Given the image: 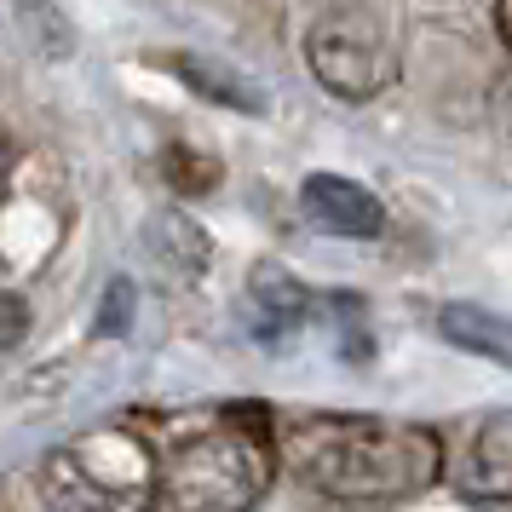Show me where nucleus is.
<instances>
[{
  "instance_id": "1",
  "label": "nucleus",
  "mask_w": 512,
  "mask_h": 512,
  "mask_svg": "<svg viewBox=\"0 0 512 512\" xmlns=\"http://www.w3.org/2000/svg\"><path fill=\"white\" fill-rule=\"evenodd\" d=\"M288 461L334 501H403L438 478L443 449L426 426L403 420H305L288 432Z\"/></svg>"
},
{
  "instance_id": "2",
  "label": "nucleus",
  "mask_w": 512,
  "mask_h": 512,
  "mask_svg": "<svg viewBox=\"0 0 512 512\" xmlns=\"http://www.w3.org/2000/svg\"><path fill=\"white\" fill-rule=\"evenodd\" d=\"M271 484V443L254 426H208L185 438L162 466V484L150 489L156 507H248Z\"/></svg>"
},
{
  "instance_id": "3",
  "label": "nucleus",
  "mask_w": 512,
  "mask_h": 512,
  "mask_svg": "<svg viewBox=\"0 0 512 512\" xmlns=\"http://www.w3.org/2000/svg\"><path fill=\"white\" fill-rule=\"evenodd\" d=\"M305 58L334 98H374L392 81V47L380 41L369 18H346V12L323 18L305 41Z\"/></svg>"
},
{
  "instance_id": "4",
  "label": "nucleus",
  "mask_w": 512,
  "mask_h": 512,
  "mask_svg": "<svg viewBox=\"0 0 512 512\" xmlns=\"http://www.w3.org/2000/svg\"><path fill=\"white\" fill-rule=\"evenodd\" d=\"M64 466H70L81 484H93V501H133V495H150V449H144L133 432L121 426H104L93 438H81L64 449Z\"/></svg>"
},
{
  "instance_id": "5",
  "label": "nucleus",
  "mask_w": 512,
  "mask_h": 512,
  "mask_svg": "<svg viewBox=\"0 0 512 512\" xmlns=\"http://www.w3.org/2000/svg\"><path fill=\"white\" fill-rule=\"evenodd\" d=\"M305 213L334 236H380L386 231V213H380V196L357 185V179H340V173H311L300 185Z\"/></svg>"
},
{
  "instance_id": "6",
  "label": "nucleus",
  "mask_w": 512,
  "mask_h": 512,
  "mask_svg": "<svg viewBox=\"0 0 512 512\" xmlns=\"http://www.w3.org/2000/svg\"><path fill=\"white\" fill-rule=\"evenodd\" d=\"M443 340L461 351H478V357H489V363H507V323L495 317V311H484V305H443Z\"/></svg>"
},
{
  "instance_id": "7",
  "label": "nucleus",
  "mask_w": 512,
  "mask_h": 512,
  "mask_svg": "<svg viewBox=\"0 0 512 512\" xmlns=\"http://www.w3.org/2000/svg\"><path fill=\"white\" fill-rule=\"evenodd\" d=\"M179 81H190L202 98L225 104V110H248V116H259V110H265V93H259L254 81H242L236 70L213 64V58H179Z\"/></svg>"
},
{
  "instance_id": "8",
  "label": "nucleus",
  "mask_w": 512,
  "mask_h": 512,
  "mask_svg": "<svg viewBox=\"0 0 512 512\" xmlns=\"http://www.w3.org/2000/svg\"><path fill=\"white\" fill-rule=\"evenodd\" d=\"M150 242H156V254L179 271V277H196L202 265H208V231L185 219V213H156L150 219Z\"/></svg>"
},
{
  "instance_id": "9",
  "label": "nucleus",
  "mask_w": 512,
  "mask_h": 512,
  "mask_svg": "<svg viewBox=\"0 0 512 512\" xmlns=\"http://www.w3.org/2000/svg\"><path fill=\"white\" fill-rule=\"evenodd\" d=\"M472 461L489 478V501L507 507V489H512V420L507 415H489V426L472 443Z\"/></svg>"
},
{
  "instance_id": "10",
  "label": "nucleus",
  "mask_w": 512,
  "mask_h": 512,
  "mask_svg": "<svg viewBox=\"0 0 512 512\" xmlns=\"http://www.w3.org/2000/svg\"><path fill=\"white\" fill-rule=\"evenodd\" d=\"M254 305L265 311V328H288L305 317V288L288 271L277 265H259V288H254Z\"/></svg>"
},
{
  "instance_id": "11",
  "label": "nucleus",
  "mask_w": 512,
  "mask_h": 512,
  "mask_svg": "<svg viewBox=\"0 0 512 512\" xmlns=\"http://www.w3.org/2000/svg\"><path fill=\"white\" fill-rule=\"evenodd\" d=\"M133 282L127 277H116L110 282V294H104V305H98V334H127L133 328Z\"/></svg>"
},
{
  "instance_id": "12",
  "label": "nucleus",
  "mask_w": 512,
  "mask_h": 512,
  "mask_svg": "<svg viewBox=\"0 0 512 512\" xmlns=\"http://www.w3.org/2000/svg\"><path fill=\"white\" fill-rule=\"evenodd\" d=\"M29 328V305L18 294H0V351H12Z\"/></svg>"
},
{
  "instance_id": "13",
  "label": "nucleus",
  "mask_w": 512,
  "mask_h": 512,
  "mask_svg": "<svg viewBox=\"0 0 512 512\" xmlns=\"http://www.w3.org/2000/svg\"><path fill=\"white\" fill-rule=\"evenodd\" d=\"M6 185H12V150L0 144V202H6Z\"/></svg>"
},
{
  "instance_id": "14",
  "label": "nucleus",
  "mask_w": 512,
  "mask_h": 512,
  "mask_svg": "<svg viewBox=\"0 0 512 512\" xmlns=\"http://www.w3.org/2000/svg\"><path fill=\"white\" fill-rule=\"evenodd\" d=\"M495 41L507 47V0H495Z\"/></svg>"
}]
</instances>
